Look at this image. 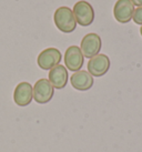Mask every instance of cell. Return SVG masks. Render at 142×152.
Returning a JSON list of instances; mask_svg holds the SVG:
<instances>
[{
  "label": "cell",
  "instance_id": "cell-3",
  "mask_svg": "<svg viewBox=\"0 0 142 152\" xmlns=\"http://www.w3.org/2000/svg\"><path fill=\"white\" fill-rule=\"evenodd\" d=\"M62 55L57 48H47L42 50L37 58V64L42 70H51L53 67L60 64Z\"/></svg>",
  "mask_w": 142,
  "mask_h": 152
},
{
  "label": "cell",
  "instance_id": "cell-13",
  "mask_svg": "<svg viewBox=\"0 0 142 152\" xmlns=\"http://www.w3.org/2000/svg\"><path fill=\"white\" fill-rule=\"evenodd\" d=\"M133 6H137V7H142V0H130Z\"/></svg>",
  "mask_w": 142,
  "mask_h": 152
},
{
  "label": "cell",
  "instance_id": "cell-12",
  "mask_svg": "<svg viewBox=\"0 0 142 152\" xmlns=\"http://www.w3.org/2000/svg\"><path fill=\"white\" fill-rule=\"evenodd\" d=\"M132 20L134 21V23L142 26V7H137L134 9Z\"/></svg>",
  "mask_w": 142,
  "mask_h": 152
},
{
  "label": "cell",
  "instance_id": "cell-14",
  "mask_svg": "<svg viewBox=\"0 0 142 152\" xmlns=\"http://www.w3.org/2000/svg\"><path fill=\"white\" fill-rule=\"evenodd\" d=\"M140 34H141V36H142V26H141V28H140Z\"/></svg>",
  "mask_w": 142,
  "mask_h": 152
},
{
  "label": "cell",
  "instance_id": "cell-8",
  "mask_svg": "<svg viewBox=\"0 0 142 152\" xmlns=\"http://www.w3.org/2000/svg\"><path fill=\"white\" fill-rule=\"evenodd\" d=\"M134 6L130 0H117L113 7L114 19L120 23H128L132 20Z\"/></svg>",
  "mask_w": 142,
  "mask_h": 152
},
{
  "label": "cell",
  "instance_id": "cell-9",
  "mask_svg": "<svg viewBox=\"0 0 142 152\" xmlns=\"http://www.w3.org/2000/svg\"><path fill=\"white\" fill-rule=\"evenodd\" d=\"M110 59L107 55L99 53L89 59L88 72L92 77H102L110 69Z\"/></svg>",
  "mask_w": 142,
  "mask_h": 152
},
{
  "label": "cell",
  "instance_id": "cell-6",
  "mask_svg": "<svg viewBox=\"0 0 142 152\" xmlns=\"http://www.w3.org/2000/svg\"><path fill=\"white\" fill-rule=\"evenodd\" d=\"M64 67L68 70L73 72L79 71L83 66L84 57L82 55V51L78 46H70L67 48V50L64 52Z\"/></svg>",
  "mask_w": 142,
  "mask_h": 152
},
{
  "label": "cell",
  "instance_id": "cell-11",
  "mask_svg": "<svg viewBox=\"0 0 142 152\" xmlns=\"http://www.w3.org/2000/svg\"><path fill=\"white\" fill-rule=\"evenodd\" d=\"M49 79L50 83L53 86L54 89L61 90L63 89L68 83L69 80V73H68V69L62 64H58L53 67L51 70H49Z\"/></svg>",
  "mask_w": 142,
  "mask_h": 152
},
{
  "label": "cell",
  "instance_id": "cell-7",
  "mask_svg": "<svg viewBox=\"0 0 142 152\" xmlns=\"http://www.w3.org/2000/svg\"><path fill=\"white\" fill-rule=\"evenodd\" d=\"M34 100V87L27 81L18 83L13 91V101L19 107L29 106Z\"/></svg>",
  "mask_w": 142,
  "mask_h": 152
},
{
  "label": "cell",
  "instance_id": "cell-1",
  "mask_svg": "<svg viewBox=\"0 0 142 152\" xmlns=\"http://www.w3.org/2000/svg\"><path fill=\"white\" fill-rule=\"evenodd\" d=\"M53 22L56 27L63 34H71L77 28L75 15L69 7H59L53 13Z\"/></svg>",
  "mask_w": 142,
  "mask_h": 152
},
{
  "label": "cell",
  "instance_id": "cell-4",
  "mask_svg": "<svg viewBox=\"0 0 142 152\" xmlns=\"http://www.w3.org/2000/svg\"><path fill=\"white\" fill-rule=\"evenodd\" d=\"M101 47H102V41H101L100 36L94 32L86 34L80 43V49L82 51V55L83 57L89 58V59L99 55Z\"/></svg>",
  "mask_w": 142,
  "mask_h": 152
},
{
  "label": "cell",
  "instance_id": "cell-2",
  "mask_svg": "<svg viewBox=\"0 0 142 152\" xmlns=\"http://www.w3.org/2000/svg\"><path fill=\"white\" fill-rule=\"evenodd\" d=\"M75 21L82 27H88L94 20V9L90 2L86 0H80L75 2L72 9Z\"/></svg>",
  "mask_w": 142,
  "mask_h": 152
},
{
  "label": "cell",
  "instance_id": "cell-10",
  "mask_svg": "<svg viewBox=\"0 0 142 152\" xmlns=\"http://www.w3.org/2000/svg\"><path fill=\"white\" fill-rule=\"evenodd\" d=\"M70 83L78 91H88L92 88L94 80H93V77L88 71L79 70L72 73L70 78Z\"/></svg>",
  "mask_w": 142,
  "mask_h": 152
},
{
  "label": "cell",
  "instance_id": "cell-5",
  "mask_svg": "<svg viewBox=\"0 0 142 152\" xmlns=\"http://www.w3.org/2000/svg\"><path fill=\"white\" fill-rule=\"evenodd\" d=\"M54 94L53 86L48 79H39L34 86V100L37 103L45 104L51 101Z\"/></svg>",
  "mask_w": 142,
  "mask_h": 152
}]
</instances>
